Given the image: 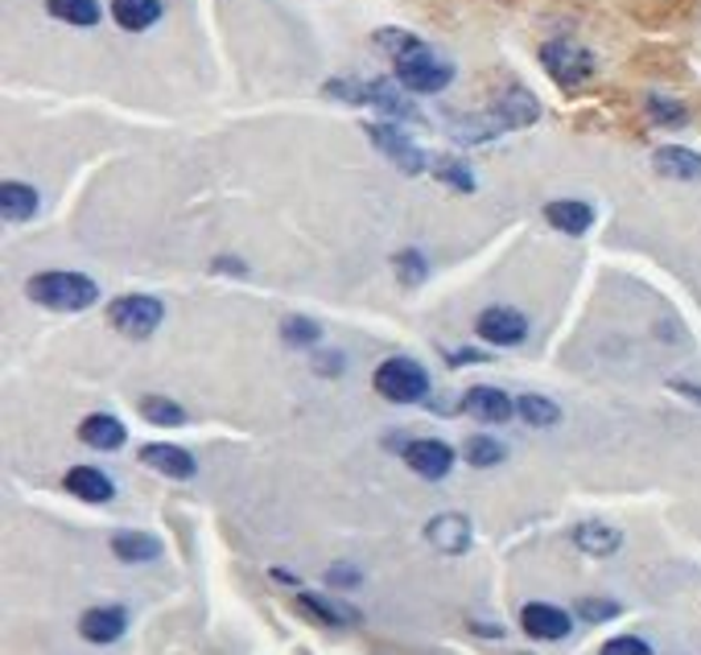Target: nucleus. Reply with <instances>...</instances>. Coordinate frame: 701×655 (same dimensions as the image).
Wrapping results in <instances>:
<instances>
[{"instance_id":"nucleus-1","label":"nucleus","mask_w":701,"mask_h":655,"mask_svg":"<svg viewBox=\"0 0 701 655\" xmlns=\"http://www.w3.org/2000/svg\"><path fill=\"white\" fill-rule=\"evenodd\" d=\"M537 116H541V103L532 100L525 88H508L496 108H487L482 116H467L463 124H454V136L475 145V141H491L499 132L528 129V124H537Z\"/></svg>"},{"instance_id":"nucleus-2","label":"nucleus","mask_w":701,"mask_h":655,"mask_svg":"<svg viewBox=\"0 0 701 655\" xmlns=\"http://www.w3.org/2000/svg\"><path fill=\"white\" fill-rule=\"evenodd\" d=\"M26 293H30L38 306L59 309V314H79V309L100 301V285H95V280L83 277V273H62V268L38 273V277L26 285Z\"/></svg>"},{"instance_id":"nucleus-3","label":"nucleus","mask_w":701,"mask_h":655,"mask_svg":"<svg viewBox=\"0 0 701 655\" xmlns=\"http://www.w3.org/2000/svg\"><path fill=\"white\" fill-rule=\"evenodd\" d=\"M396 83L413 95H438L454 83V66L425 42H417L405 54H396Z\"/></svg>"},{"instance_id":"nucleus-4","label":"nucleus","mask_w":701,"mask_h":655,"mask_svg":"<svg viewBox=\"0 0 701 655\" xmlns=\"http://www.w3.org/2000/svg\"><path fill=\"white\" fill-rule=\"evenodd\" d=\"M322 95H331V100H343V103H372V108H380L384 116L393 120H421V112L413 108L400 88L393 83H384V79H372V83H355V79H331Z\"/></svg>"},{"instance_id":"nucleus-5","label":"nucleus","mask_w":701,"mask_h":655,"mask_svg":"<svg viewBox=\"0 0 701 655\" xmlns=\"http://www.w3.org/2000/svg\"><path fill=\"white\" fill-rule=\"evenodd\" d=\"M376 392L388 400V405H413V400H421L429 392V371L421 364H413V359H384L376 367Z\"/></svg>"},{"instance_id":"nucleus-6","label":"nucleus","mask_w":701,"mask_h":655,"mask_svg":"<svg viewBox=\"0 0 701 655\" xmlns=\"http://www.w3.org/2000/svg\"><path fill=\"white\" fill-rule=\"evenodd\" d=\"M108 318L124 338H149L165 318V306L158 297H145V293H132V297H116L108 306Z\"/></svg>"},{"instance_id":"nucleus-7","label":"nucleus","mask_w":701,"mask_h":655,"mask_svg":"<svg viewBox=\"0 0 701 655\" xmlns=\"http://www.w3.org/2000/svg\"><path fill=\"white\" fill-rule=\"evenodd\" d=\"M541 66L553 74V83H561V88H582L586 79L595 74V54L582 50L578 42H545Z\"/></svg>"},{"instance_id":"nucleus-8","label":"nucleus","mask_w":701,"mask_h":655,"mask_svg":"<svg viewBox=\"0 0 701 655\" xmlns=\"http://www.w3.org/2000/svg\"><path fill=\"white\" fill-rule=\"evenodd\" d=\"M367 136H372V145L380 149L384 157L393 161L400 174H421L425 170V153L417 145H413L405 132L396 129V124H367Z\"/></svg>"},{"instance_id":"nucleus-9","label":"nucleus","mask_w":701,"mask_h":655,"mask_svg":"<svg viewBox=\"0 0 701 655\" xmlns=\"http://www.w3.org/2000/svg\"><path fill=\"white\" fill-rule=\"evenodd\" d=\"M475 330H479V338L482 342H491V347H520V342L528 338V318L520 314V309L491 306L479 314Z\"/></svg>"},{"instance_id":"nucleus-10","label":"nucleus","mask_w":701,"mask_h":655,"mask_svg":"<svg viewBox=\"0 0 701 655\" xmlns=\"http://www.w3.org/2000/svg\"><path fill=\"white\" fill-rule=\"evenodd\" d=\"M405 462H409L413 474L421 479H446L454 470V450L438 437H421V441H409L405 446Z\"/></svg>"},{"instance_id":"nucleus-11","label":"nucleus","mask_w":701,"mask_h":655,"mask_svg":"<svg viewBox=\"0 0 701 655\" xmlns=\"http://www.w3.org/2000/svg\"><path fill=\"white\" fill-rule=\"evenodd\" d=\"M425 540H429L434 549H441L446 556L467 553V549H470L467 515H454V511H446V515H434V520L425 524Z\"/></svg>"},{"instance_id":"nucleus-12","label":"nucleus","mask_w":701,"mask_h":655,"mask_svg":"<svg viewBox=\"0 0 701 655\" xmlns=\"http://www.w3.org/2000/svg\"><path fill=\"white\" fill-rule=\"evenodd\" d=\"M520 623H525V631L532 639H566L570 635V614L561 611V606H549V602L525 606Z\"/></svg>"},{"instance_id":"nucleus-13","label":"nucleus","mask_w":701,"mask_h":655,"mask_svg":"<svg viewBox=\"0 0 701 655\" xmlns=\"http://www.w3.org/2000/svg\"><path fill=\"white\" fill-rule=\"evenodd\" d=\"M141 462L153 467L158 474H170V479H194V458L182 446H170V441H153L141 450Z\"/></svg>"},{"instance_id":"nucleus-14","label":"nucleus","mask_w":701,"mask_h":655,"mask_svg":"<svg viewBox=\"0 0 701 655\" xmlns=\"http://www.w3.org/2000/svg\"><path fill=\"white\" fill-rule=\"evenodd\" d=\"M124 626H129V614L120 606H95L79 618V635L88 643H116L124 635Z\"/></svg>"},{"instance_id":"nucleus-15","label":"nucleus","mask_w":701,"mask_h":655,"mask_svg":"<svg viewBox=\"0 0 701 655\" xmlns=\"http://www.w3.org/2000/svg\"><path fill=\"white\" fill-rule=\"evenodd\" d=\"M463 408H467L470 417L482 421V424H504V421L516 417V405H511L499 388H470L467 400H463Z\"/></svg>"},{"instance_id":"nucleus-16","label":"nucleus","mask_w":701,"mask_h":655,"mask_svg":"<svg viewBox=\"0 0 701 655\" xmlns=\"http://www.w3.org/2000/svg\"><path fill=\"white\" fill-rule=\"evenodd\" d=\"M652 170L664 177H677V182H701V153L681 145H664L652 153Z\"/></svg>"},{"instance_id":"nucleus-17","label":"nucleus","mask_w":701,"mask_h":655,"mask_svg":"<svg viewBox=\"0 0 701 655\" xmlns=\"http://www.w3.org/2000/svg\"><path fill=\"white\" fill-rule=\"evenodd\" d=\"M67 491L71 495H79L83 503H108V499L116 495V487H112V479L103 474V470H95V467H74V470H67Z\"/></svg>"},{"instance_id":"nucleus-18","label":"nucleus","mask_w":701,"mask_h":655,"mask_svg":"<svg viewBox=\"0 0 701 655\" xmlns=\"http://www.w3.org/2000/svg\"><path fill=\"white\" fill-rule=\"evenodd\" d=\"M545 218H549V227H557V232L586 235L595 227V206L578 203V198H561V203L545 206Z\"/></svg>"},{"instance_id":"nucleus-19","label":"nucleus","mask_w":701,"mask_h":655,"mask_svg":"<svg viewBox=\"0 0 701 655\" xmlns=\"http://www.w3.org/2000/svg\"><path fill=\"white\" fill-rule=\"evenodd\" d=\"M112 21L129 33H145L161 21V0H112Z\"/></svg>"},{"instance_id":"nucleus-20","label":"nucleus","mask_w":701,"mask_h":655,"mask_svg":"<svg viewBox=\"0 0 701 655\" xmlns=\"http://www.w3.org/2000/svg\"><path fill=\"white\" fill-rule=\"evenodd\" d=\"M79 437H83V446H91V450H120L129 433H124V424L116 417L95 412V417H88V421L79 424Z\"/></svg>"},{"instance_id":"nucleus-21","label":"nucleus","mask_w":701,"mask_h":655,"mask_svg":"<svg viewBox=\"0 0 701 655\" xmlns=\"http://www.w3.org/2000/svg\"><path fill=\"white\" fill-rule=\"evenodd\" d=\"M297 611L309 614L314 623L322 626H347V623H359V614L343 606V602H331V597L322 594H297Z\"/></svg>"},{"instance_id":"nucleus-22","label":"nucleus","mask_w":701,"mask_h":655,"mask_svg":"<svg viewBox=\"0 0 701 655\" xmlns=\"http://www.w3.org/2000/svg\"><path fill=\"white\" fill-rule=\"evenodd\" d=\"M112 553L129 565H141V561H158L161 556V540L149 536V532H116L112 536Z\"/></svg>"},{"instance_id":"nucleus-23","label":"nucleus","mask_w":701,"mask_h":655,"mask_svg":"<svg viewBox=\"0 0 701 655\" xmlns=\"http://www.w3.org/2000/svg\"><path fill=\"white\" fill-rule=\"evenodd\" d=\"M0 211L9 223H26V218L38 215V190L26 186V182H4L0 190Z\"/></svg>"},{"instance_id":"nucleus-24","label":"nucleus","mask_w":701,"mask_h":655,"mask_svg":"<svg viewBox=\"0 0 701 655\" xmlns=\"http://www.w3.org/2000/svg\"><path fill=\"white\" fill-rule=\"evenodd\" d=\"M573 544L582 549V553L590 556H611L619 544H623V536L614 532V528L607 524H578L573 528Z\"/></svg>"},{"instance_id":"nucleus-25","label":"nucleus","mask_w":701,"mask_h":655,"mask_svg":"<svg viewBox=\"0 0 701 655\" xmlns=\"http://www.w3.org/2000/svg\"><path fill=\"white\" fill-rule=\"evenodd\" d=\"M516 417L525 424H532V429H549V424H557L561 421V408L549 400V396H520L516 400Z\"/></svg>"},{"instance_id":"nucleus-26","label":"nucleus","mask_w":701,"mask_h":655,"mask_svg":"<svg viewBox=\"0 0 701 655\" xmlns=\"http://www.w3.org/2000/svg\"><path fill=\"white\" fill-rule=\"evenodd\" d=\"M50 17H59L67 25H95L100 21V0H45Z\"/></svg>"},{"instance_id":"nucleus-27","label":"nucleus","mask_w":701,"mask_h":655,"mask_svg":"<svg viewBox=\"0 0 701 655\" xmlns=\"http://www.w3.org/2000/svg\"><path fill=\"white\" fill-rule=\"evenodd\" d=\"M141 417H145V421H153V424H161V429H170V424L186 421L182 405L165 400V396H145V400H141Z\"/></svg>"},{"instance_id":"nucleus-28","label":"nucleus","mask_w":701,"mask_h":655,"mask_svg":"<svg viewBox=\"0 0 701 655\" xmlns=\"http://www.w3.org/2000/svg\"><path fill=\"white\" fill-rule=\"evenodd\" d=\"M467 462L470 467H479V470H487V467H499L504 462V446H499L496 437H482V433H475V437H467Z\"/></svg>"},{"instance_id":"nucleus-29","label":"nucleus","mask_w":701,"mask_h":655,"mask_svg":"<svg viewBox=\"0 0 701 655\" xmlns=\"http://www.w3.org/2000/svg\"><path fill=\"white\" fill-rule=\"evenodd\" d=\"M648 116H652V124H664V129H681V124L689 120V112L677 100L652 95V100H648Z\"/></svg>"},{"instance_id":"nucleus-30","label":"nucleus","mask_w":701,"mask_h":655,"mask_svg":"<svg viewBox=\"0 0 701 655\" xmlns=\"http://www.w3.org/2000/svg\"><path fill=\"white\" fill-rule=\"evenodd\" d=\"M281 335H285L289 347H314L322 338V330H318V321H309V318H285Z\"/></svg>"},{"instance_id":"nucleus-31","label":"nucleus","mask_w":701,"mask_h":655,"mask_svg":"<svg viewBox=\"0 0 701 655\" xmlns=\"http://www.w3.org/2000/svg\"><path fill=\"white\" fill-rule=\"evenodd\" d=\"M434 174H438L441 182H450L454 190H475V177H470V170L463 165V161L438 157V161H434Z\"/></svg>"},{"instance_id":"nucleus-32","label":"nucleus","mask_w":701,"mask_h":655,"mask_svg":"<svg viewBox=\"0 0 701 655\" xmlns=\"http://www.w3.org/2000/svg\"><path fill=\"white\" fill-rule=\"evenodd\" d=\"M578 614H582L586 623H607L619 614V602H607V597H582L578 602Z\"/></svg>"},{"instance_id":"nucleus-33","label":"nucleus","mask_w":701,"mask_h":655,"mask_svg":"<svg viewBox=\"0 0 701 655\" xmlns=\"http://www.w3.org/2000/svg\"><path fill=\"white\" fill-rule=\"evenodd\" d=\"M421 42V38H417V33H405V30H380L376 33V45H380V50H388V54H405V50H409V45H417Z\"/></svg>"},{"instance_id":"nucleus-34","label":"nucleus","mask_w":701,"mask_h":655,"mask_svg":"<svg viewBox=\"0 0 701 655\" xmlns=\"http://www.w3.org/2000/svg\"><path fill=\"white\" fill-rule=\"evenodd\" d=\"M602 655H652V647L636 635H619V639L602 643Z\"/></svg>"},{"instance_id":"nucleus-35","label":"nucleus","mask_w":701,"mask_h":655,"mask_svg":"<svg viewBox=\"0 0 701 655\" xmlns=\"http://www.w3.org/2000/svg\"><path fill=\"white\" fill-rule=\"evenodd\" d=\"M396 268H405V280H425V260L417 256V252H405V256H396Z\"/></svg>"},{"instance_id":"nucleus-36","label":"nucleus","mask_w":701,"mask_h":655,"mask_svg":"<svg viewBox=\"0 0 701 655\" xmlns=\"http://www.w3.org/2000/svg\"><path fill=\"white\" fill-rule=\"evenodd\" d=\"M359 582V573L350 565H338V569H331V585H355Z\"/></svg>"},{"instance_id":"nucleus-37","label":"nucleus","mask_w":701,"mask_h":655,"mask_svg":"<svg viewBox=\"0 0 701 655\" xmlns=\"http://www.w3.org/2000/svg\"><path fill=\"white\" fill-rule=\"evenodd\" d=\"M677 392H685V396H693V400H701V388H689V383H677Z\"/></svg>"}]
</instances>
